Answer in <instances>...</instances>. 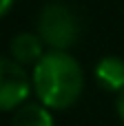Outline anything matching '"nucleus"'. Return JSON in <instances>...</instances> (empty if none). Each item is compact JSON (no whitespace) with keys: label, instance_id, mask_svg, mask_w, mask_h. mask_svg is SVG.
<instances>
[{"label":"nucleus","instance_id":"nucleus-1","mask_svg":"<svg viewBox=\"0 0 124 126\" xmlns=\"http://www.w3.org/2000/svg\"><path fill=\"white\" fill-rule=\"evenodd\" d=\"M35 95L47 109H69L84 89L80 62L67 51H47L31 75Z\"/></svg>","mask_w":124,"mask_h":126},{"label":"nucleus","instance_id":"nucleus-2","mask_svg":"<svg viewBox=\"0 0 124 126\" xmlns=\"http://www.w3.org/2000/svg\"><path fill=\"white\" fill-rule=\"evenodd\" d=\"M38 35L51 51H64L80 38V20L71 7L62 2H49L38 18Z\"/></svg>","mask_w":124,"mask_h":126},{"label":"nucleus","instance_id":"nucleus-3","mask_svg":"<svg viewBox=\"0 0 124 126\" xmlns=\"http://www.w3.org/2000/svg\"><path fill=\"white\" fill-rule=\"evenodd\" d=\"M31 78L11 58H0V111L20 109L31 93Z\"/></svg>","mask_w":124,"mask_h":126},{"label":"nucleus","instance_id":"nucleus-4","mask_svg":"<svg viewBox=\"0 0 124 126\" xmlns=\"http://www.w3.org/2000/svg\"><path fill=\"white\" fill-rule=\"evenodd\" d=\"M11 49V60H16L18 64H38L44 55V42L40 40L38 33H16L9 42Z\"/></svg>","mask_w":124,"mask_h":126},{"label":"nucleus","instance_id":"nucleus-5","mask_svg":"<svg viewBox=\"0 0 124 126\" xmlns=\"http://www.w3.org/2000/svg\"><path fill=\"white\" fill-rule=\"evenodd\" d=\"M95 82L109 91H124V60L118 55H106L95 64Z\"/></svg>","mask_w":124,"mask_h":126},{"label":"nucleus","instance_id":"nucleus-6","mask_svg":"<svg viewBox=\"0 0 124 126\" xmlns=\"http://www.w3.org/2000/svg\"><path fill=\"white\" fill-rule=\"evenodd\" d=\"M11 126H53V117L47 106L35 104V102H27L20 109H16Z\"/></svg>","mask_w":124,"mask_h":126},{"label":"nucleus","instance_id":"nucleus-7","mask_svg":"<svg viewBox=\"0 0 124 126\" xmlns=\"http://www.w3.org/2000/svg\"><path fill=\"white\" fill-rule=\"evenodd\" d=\"M118 113H120V117H122V122H124V91L118 95Z\"/></svg>","mask_w":124,"mask_h":126},{"label":"nucleus","instance_id":"nucleus-8","mask_svg":"<svg viewBox=\"0 0 124 126\" xmlns=\"http://www.w3.org/2000/svg\"><path fill=\"white\" fill-rule=\"evenodd\" d=\"M11 4H13V0H0V16H2V13H4Z\"/></svg>","mask_w":124,"mask_h":126}]
</instances>
